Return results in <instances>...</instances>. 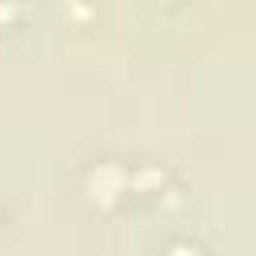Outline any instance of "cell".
<instances>
[{"label":"cell","mask_w":256,"mask_h":256,"mask_svg":"<svg viewBox=\"0 0 256 256\" xmlns=\"http://www.w3.org/2000/svg\"><path fill=\"white\" fill-rule=\"evenodd\" d=\"M160 256H208V252H204V248H200L196 240H188V236H180V240H168Z\"/></svg>","instance_id":"6da1fadb"}]
</instances>
